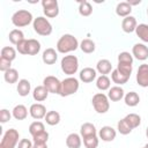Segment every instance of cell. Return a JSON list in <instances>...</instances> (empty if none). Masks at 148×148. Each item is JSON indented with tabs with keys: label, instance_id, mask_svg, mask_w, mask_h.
<instances>
[{
	"label": "cell",
	"instance_id": "22",
	"mask_svg": "<svg viewBox=\"0 0 148 148\" xmlns=\"http://www.w3.org/2000/svg\"><path fill=\"white\" fill-rule=\"evenodd\" d=\"M12 114L16 120H24L28 116V109L23 104H17L14 106Z\"/></svg>",
	"mask_w": 148,
	"mask_h": 148
},
{
	"label": "cell",
	"instance_id": "40",
	"mask_svg": "<svg viewBox=\"0 0 148 148\" xmlns=\"http://www.w3.org/2000/svg\"><path fill=\"white\" fill-rule=\"evenodd\" d=\"M117 130H118V132H119L120 134H123V135H127V134H130V133L132 132V128H131V127L128 126V124L124 120V118L118 121V124H117Z\"/></svg>",
	"mask_w": 148,
	"mask_h": 148
},
{
	"label": "cell",
	"instance_id": "31",
	"mask_svg": "<svg viewBox=\"0 0 148 148\" xmlns=\"http://www.w3.org/2000/svg\"><path fill=\"white\" fill-rule=\"evenodd\" d=\"M0 58H3L6 60L13 61L16 58V50L12 46H5L1 49V53H0Z\"/></svg>",
	"mask_w": 148,
	"mask_h": 148
},
{
	"label": "cell",
	"instance_id": "41",
	"mask_svg": "<svg viewBox=\"0 0 148 148\" xmlns=\"http://www.w3.org/2000/svg\"><path fill=\"white\" fill-rule=\"evenodd\" d=\"M118 62L120 64H130V65H133V56L130 53V52H120L118 54Z\"/></svg>",
	"mask_w": 148,
	"mask_h": 148
},
{
	"label": "cell",
	"instance_id": "5",
	"mask_svg": "<svg viewBox=\"0 0 148 148\" xmlns=\"http://www.w3.org/2000/svg\"><path fill=\"white\" fill-rule=\"evenodd\" d=\"M32 28L35 32L39 36H49L52 34V24L46 17L38 16L32 22Z\"/></svg>",
	"mask_w": 148,
	"mask_h": 148
},
{
	"label": "cell",
	"instance_id": "34",
	"mask_svg": "<svg viewBox=\"0 0 148 148\" xmlns=\"http://www.w3.org/2000/svg\"><path fill=\"white\" fill-rule=\"evenodd\" d=\"M111 80L117 84V86H121V84H125L127 81H128V77L124 76L121 73H119V71L116 68L111 72Z\"/></svg>",
	"mask_w": 148,
	"mask_h": 148
},
{
	"label": "cell",
	"instance_id": "13",
	"mask_svg": "<svg viewBox=\"0 0 148 148\" xmlns=\"http://www.w3.org/2000/svg\"><path fill=\"white\" fill-rule=\"evenodd\" d=\"M116 135H117V132H116V130L113 128V127H111V126H103L101 130H99V132H98V136H99V139H102L103 141H105V142H111V141H113L114 139H116Z\"/></svg>",
	"mask_w": 148,
	"mask_h": 148
},
{
	"label": "cell",
	"instance_id": "48",
	"mask_svg": "<svg viewBox=\"0 0 148 148\" xmlns=\"http://www.w3.org/2000/svg\"><path fill=\"white\" fill-rule=\"evenodd\" d=\"M146 136L148 138V126H147V128H146Z\"/></svg>",
	"mask_w": 148,
	"mask_h": 148
},
{
	"label": "cell",
	"instance_id": "49",
	"mask_svg": "<svg viewBox=\"0 0 148 148\" xmlns=\"http://www.w3.org/2000/svg\"><path fill=\"white\" fill-rule=\"evenodd\" d=\"M142 148H148V143H147V145H145V146H143Z\"/></svg>",
	"mask_w": 148,
	"mask_h": 148
},
{
	"label": "cell",
	"instance_id": "28",
	"mask_svg": "<svg viewBox=\"0 0 148 148\" xmlns=\"http://www.w3.org/2000/svg\"><path fill=\"white\" fill-rule=\"evenodd\" d=\"M135 34L143 43H148V24H146V23L138 24V27L135 29Z\"/></svg>",
	"mask_w": 148,
	"mask_h": 148
},
{
	"label": "cell",
	"instance_id": "23",
	"mask_svg": "<svg viewBox=\"0 0 148 148\" xmlns=\"http://www.w3.org/2000/svg\"><path fill=\"white\" fill-rule=\"evenodd\" d=\"M82 145L81 136L77 133H71L66 138V146L68 148H80Z\"/></svg>",
	"mask_w": 148,
	"mask_h": 148
},
{
	"label": "cell",
	"instance_id": "9",
	"mask_svg": "<svg viewBox=\"0 0 148 148\" xmlns=\"http://www.w3.org/2000/svg\"><path fill=\"white\" fill-rule=\"evenodd\" d=\"M43 12L46 17H56L59 14V5L57 0H43L42 1Z\"/></svg>",
	"mask_w": 148,
	"mask_h": 148
},
{
	"label": "cell",
	"instance_id": "30",
	"mask_svg": "<svg viewBox=\"0 0 148 148\" xmlns=\"http://www.w3.org/2000/svg\"><path fill=\"white\" fill-rule=\"evenodd\" d=\"M3 79H5V81H6L7 83H9V84L16 83V82L20 81V80H18V72H17L15 68H10V69H8L7 72L3 73Z\"/></svg>",
	"mask_w": 148,
	"mask_h": 148
},
{
	"label": "cell",
	"instance_id": "46",
	"mask_svg": "<svg viewBox=\"0 0 148 148\" xmlns=\"http://www.w3.org/2000/svg\"><path fill=\"white\" fill-rule=\"evenodd\" d=\"M32 146L34 143L29 139H21L17 145V148H32Z\"/></svg>",
	"mask_w": 148,
	"mask_h": 148
},
{
	"label": "cell",
	"instance_id": "18",
	"mask_svg": "<svg viewBox=\"0 0 148 148\" xmlns=\"http://www.w3.org/2000/svg\"><path fill=\"white\" fill-rule=\"evenodd\" d=\"M132 13V6L127 1H121L116 7V14L120 17H127Z\"/></svg>",
	"mask_w": 148,
	"mask_h": 148
},
{
	"label": "cell",
	"instance_id": "25",
	"mask_svg": "<svg viewBox=\"0 0 148 148\" xmlns=\"http://www.w3.org/2000/svg\"><path fill=\"white\" fill-rule=\"evenodd\" d=\"M124 120L128 124V126L132 130L139 127L140 124H141V117L139 114H136V113H128L127 116L124 117Z\"/></svg>",
	"mask_w": 148,
	"mask_h": 148
},
{
	"label": "cell",
	"instance_id": "17",
	"mask_svg": "<svg viewBox=\"0 0 148 148\" xmlns=\"http://www.w3.org/2000/svg\"><path fill=\"white\" fill-rule=\"evenodd\" d=\"M124 96H125V91L120 86H114V87H111L109 89L108 97L112 102H118L121 98H124Z\"/></svg>",
	"mask_w": 148,
	"mask_h": 148
},
{
	"label": "cell",
	"instance_id": "37",
	"mask_svg": "<svg viewBox=\"0 0 148 148\" xmlns=\"http://www.w3.org/2000/svg\"><path fill=\"white\" fill-rule=\"evenodd\" d=\"M44 131H45V126H44V124H43L42 121H39V120H36V121L31 123L30 126H29V133H30L32 136L36 135V134H38V133H40V132H44Z\"/></svg>",
	"mask_w": 148,
	"mask_h": 148
},
{
	"label": "cell",
	"instance_id": "24",
	"mask_svg": "<svg viewBox=\"0 0 148 148\" xmlns=\"http://www.w3.org/2000/svg\"><path fill=\"white\" fill-rule=\"evenodd\" d=\"M124 101H125V104L127 106H131V108H134L139 104L140 102V96L138 92L135 91H130L127 94H125L124 96Z\"/></svg>",
	"mask_w": 148,
	"mask_h": 148
},
{
	"label": "cell",
	"instance_id": "14",
	"mask_svg": "<svg viewBox=\"0 0 148 148\" xmlns=\"http://www.w3.org/2000/svg\"><path fill=\"white\" fill-rule=\"evenodd\" d=\"M97 76V71L95 68H91V67H84L83 69L80 71V74H79V77L82 82L84 83H90L92 82Z\"/></svg>",
	"mask_w": 148,
	"mask_h": 148
},
{
	"label": "cell",
	"instance_id": "39",
	"mask_svg": "<svg viewBox=\"0 0 148 148\" xmlns=\"http://www.w3.org/2000/svg\"><path fill=\"white\" fill-rule=\"evenodd\" d=\"M117 69H118L119 73H121L124 76H126V77L130 79V76H131V74H132V71H133V65H130V64H120V62H118V65H117Z\"/></svg>",
	"mask_w": 148,
	"mask_h": 148
},
{
	"label": "cell",
	"instance_id": "47",
	"mask_svg": "<svg viewBox=\"0 0 148 148\" xmlns=\"http://www.w3.org/2000/svg\"><path fill=\"white\" fill-rule=\"evenodd\" d=\"M32 148H47V143H34Z\"/></svg>",
	"mask_w": 148,
	"mask_h": 148
},
{
	"label": "cell",
	"instance_id": "50",
	"mask_svg": "<svg viewBox=\"0 0 148 148\" xmlns=\"http://www.w3.org/2000/svg\"><path fill=\"white\" fill-rule=\"evenodd\" d=\"M147 15H148V7H147Z\"/></svg>",
	"mask_w": 148,
	"mask_h": 148
},
{
	"label": "cell",
	"instance_id": "3",
	"mask_svg": "<svg viewBox=\"0 0 148 148\" xmlns=\"http://www.w3.org/2000/svg\"><path fill=\"white\" fill-rule=\"evenodd\" d=\"M60 66H61V71L66 75L72 76L79 69V59L75 56H72V54L64 56L61 61H60Z\"/></svg>",
	"mask_w": 148,
	"mask_h": 148
},
{
	"label": "cell",
	"instance_id": "33",
	"mask_svg": "<svg viewBox=\"0 0 148 148\" xmlns=\"http://www.w3.org/2000/svg\"><path fill=\"white\" fill-rule=\"evenodd\" d=\"M80 49L84 53H92L96 49V45H95L94 40H91L89 38H86L80 43Z\"/></svg>",
	"mask_w": 148,
	"mask_h": 148
},
{
	"label": "cell",
	"instance_id": "8",
	"mask_svg": "<svg viewBox=\"0 0 148 148\" xmlns=\"http://www.w3.org/2000/svg\"><path fill=\"white\" fill-rule=\"evenodd\" d=\"M43 86L49 90V92L60 95L61 81H60L58 77H56V76H53V75H47V76L44 77V80H43Z\"/></svg>",
	"mask_w": 148,
	"mask_h": 148
},
{
	"label": "cell",
	"instance_id": "35",
	"mask_svg": "<svg viewBox=\"0 0 148 148\" xmlns=\"http://www.w3.org/2000/svg\"><path fill=\"white\" fill-rule=\"evenodd\" d=\"M79 13L82 16H90L92 13V6L88 1H80L79 2Z\"/></svg>",
	"mask_w": 148,
	"mask_h": 148
},
{
	"label": "cell",
	"instance_id": "10",
	"mask_svg": "<svg viewBox=\"0 0 148 148\" xmlns=\"http://www.w3.org/2000/svg\"><path fill=\"white\" fill-rule=\"evenodd\" d=\"M132 56L140 61H145L148 58V46L143 43L134 44L132 47Z\"/></svg>",
	"mask_w": 148,
	"mask_h": 148
},
{
	"label": "cell",
	"instance_id": "20",
	"mask_svg": "<svg viewBox=\"0 0 148 148\" xmlns=\"http://www.w3.org/2000/svg\"><path fill=\"white\" fill-rule=\"evenodd\" d=\"M49 90L42 84V86H37L35 89H34V91H32V97H34V99L36 101V102H43V101H45L46 98H47V96H49Z\"/></svg>",
	"mask_w": 148,
	"mask_h": 148
},
{
	"label": "cell",
	"instance_id": "44",
	"mask_svg": "<svg viewBox=\"0 0 148 148\" xmlns=\"http://www.w3.org/2000/svg\"><path fill=\"white\" fill-rule=\"evenodd\" d=\"M12 116H13V114H12V113L9 112V110H7V109H1V110H0V121H1L2 124L9 121L10 118H12Z\"/></svg>",
	"mask_w": 148,
	"mask_h": 148
},
{
	"label": "cell",
	"instance_id": "36",
	"mask_svg": "<svg viewBox=\"0 0 148 148\" xmlns=\"http://www.w3.org/2000/svg\"><path fill=\"white\" fill-rule=\"evenodd\" d=\"M40 51V43L37 39H28V54L35 56Z\"/></svg>",
	"mask_w": 148,
	"mask_h": 148
},
{
	"label": "cell",
	"instance_id": "29",
	"mask_svg": "<svg viewBox=\"0 0 148 148\" xmlns=\"http://www.w3.org/2000/svg\"><path fill=\"white\" fill-rule=\"evenodd\" d=\"M96 87L104 91V90H109L111 88V81L108 77V75H101L96 79Z\"/></svg>",
	"mask_w": 148,
	"mask_h": 148
},
{
	"label": "cell",
	"instance_id": "16",
	"mask_svg": "<svg viewBox=\"0 0 148 148\" xmlns=\"http://www.w3.org/2000/svg\"><path fill=\"white\" fill-rule=\"evenodd\" d=\"M57 59H58V53H57V51L54 49L47 47L46 50H44V52L42 54V60H43L44 64L53 65V64H56Z\"/></svg>",
	"mask_w": 148,
	"mask_h": 148
},
{
	"label": "cell",
	"instance_id": "19",
	"mask_svg": "<svg viewBox=\"0 0 148 148\" xmlns=\"http://www.w3.org/2000/svg\"><path fill=\"white\" fill-rule=\"evenodd\" d=\"M96 71L101 75H106V74L111 73V71H112L111 61L108 60V59H101V60H98L97 64H96Z\"/></svg>",
	"mask_w": 148,
	"mask_h": 148
},
{
	"label": "cell",
	"instance_id": "6",
	"mask_svg": "<svg viewBox=\"0 0 148 148\" xmlns=\"http://www.w3.org/2000/svg\"><path fill=\"white\" fill-rule=\"evenodd\" d=\"M80 83L79 80L73 77V76H68L66 79H64L61 81V90H60V96L61 97H67L71 96L73 94H75L79 90Z\"/></svg>",
	"mask_w": 148,
	"mask_h": 148
},
{
	"label": "cell",
	"instance_id": "12",
	"mask_svg": "<svg viewBox=\"0 0 148 148\" xmlns=\"http://www.w3.org/2000/svg\"><path fill=\"white\" fill-rule=\"evenodd\" d=\"M29 113H30V116H31L34 119L39 120V119L45 118V116H46L47 112H46L45 105H43L42 103H35V104H32V105L30 106Z\"/></svg>",
	"mask_w": 148,
	"mask_h": 148
},
{
	"label": "cell",
	"instance_id": "1",
	"mask_svg": "<svg viewBox=\"0 0 148 148\" xmlns=\"http://www.w3.org/2000/svg\"><path fill=\"white\" fill-rule=\"evenodd\" d=\"M79 46H80V44H79V42H77V38L74 37V36L71 35V34H65V35H62V36L58 39L57 45H56L57 51H58L59 53H64V54L75 51Z\"/></svg>",
	"mask_w": 148,
	"mask_h": 148
},
{
	"label": "cell",
	"instance_id": "15",
	"mask_svg": "<svg viewBox=\"0 0 148 148\" xmlns=\"http://www.w3.org/2000/svg\"><path fill=\"white\" fill-rule=\"evenodd\" d=\"M138 27V23H136V18L134 16H127L125 18H123V22H121V29L124 30V32L126 34H131L133 31H135Z\"/></svg>",
	"mask_w": 148,
	"mask_h": 148
},
{
	"label": "cell",
	"instance_id": "11",
	"mask_svg": "<svg viewBox=\"0 0 148 148\" xmlns=\"http://www.w3.org/2000/svg\"><path fill=\"white\" fill-rule=\"evenodd\" d=\"M136 83L142 88L148 87V64H142L139 66L136 72Z\"/></svg>",
	"mask_w": 148,
	"mask_h": 148
},
{
	"label": "cell",
	"instance_id": "42",
	"mask_svg": "<svg viewBox=\"0 0 148 148\" xmlns=\"http://www.w3.org/2000/svg\"><path fill=\"white\" fill-rule=\"evenodd\" d=\"M47 140H49V133L46 131L40 132L32 136L34 143H47Z\"/></svg>",
	"mask_w": 148,
	"mask_h": 148
},
{
	"label": "cell",
	"instance_id": "21",
	"mask_svg": "<svg viewBox=\"0 0 148 148\" xmlns=\"http://www.w3.org/2000/svg\"><path fill=\"white\" fill-rule=\"evenodd\" d=\"M16 90H17V92H18L20 96L25 97V96H28V95L30 94L31 84H30V82H29L27 79H21V80L17 82Z\"/></svg>",
	"mask_w": 148,
	"mask_h": 148
},
{
	"label": "cell",
	"instance_id": "26",
	"mask_svg": "<svg viewBox=\"0 0 148 148\" xmlns=\"http://www.w3.org/2000/svg\"><path fill=\"white\" fill-rule=\"evenodd\" d=\"M8 39H9V42H10L12 44L17 45L20 42H22V40L25 39V38H24V34H23L20 29H13V30L9 32V35H8Z\"/></svg>",
	"mask_w": 148,
	"mask_h": 148
},
{
	"label": "cell",
	"instance_id": "45",
	"mask_svg": "<svg viewBox=\"0 0 148 148\" xmlns=\"http://www.w3.org/2000/svg\"><path fill=\"white\" fill-rule=\"evenodd\" d=\"M12 61H9V60H6V59H3V58H0V71L1 72H7L8 69H10L12 67Z\"/></svg>",
	"mask_w": 148,
	"mask_h": 148
},
{
	"label": "cell",
	"instance_id": "38",
	"mask_svg": "<svg viewBox=\"0 0 148 148\" xmlns=\"http://www.w3.org/2000/svg\"><path fill=\"white\" fill-rule=\"evenodd\" d=\"M98 138L96 135H89L83 138V145L86 148H97L98 147Z\"/></svg>",
	"mask_w": 148,
	"mask_h": 148
},
{
	"label": "cell",
	"instance_id": "2",
	"mask_svg": "<svg viewBox=\"0 0 148 148\" xmlns=\"http://www.w3.org/2000/svg\"><path fill=\"white\" fill-rule=\"evenodd\" d=\"M32 14L27 9H18L16 10L12 16V23L16 28H23L29 25L31 22H34Z\"/></svg>",
	"mask_w": 148,
	"mask_h": 148
},
{
	"label": "cell",
	"instance_id": "32",
	"mask_svg": "<svg viewBox=\"0 0 148 148\" xmlns=\"http://www.w3.org/2000/svg\"><path fill=\"white\" fill-rule=\"evenodd\" d=\"M45 121L47 125L50 126H54L58 125L60 123V114L57 111H49L45 116Z\"/></svg>",
	"mask_w": 148,
	"mask_h": 148
},
{
	"label": "cell",
	"instance_id": "7",
	"mask_svg": "<svg viewBox=\"0 0 148 148\" xmlns=\"http://www.w3.org/2000/svg\"><path fill=\"white\" fill-rule=\"evenodd\" d=\"M18 139L20 134L15 128H9L5 132L1 142H0V148H15L16 145H18Z\"/></svg>",
	"mask_w": 148,
	"mask_h": 148
},
{
	"label": "cell",
	"instance_id": "43",
	"mask_svg": "<svg viewBox=\"0 0 148 148\" xmlns=\"http://www.w3.org/2000/svg\"><path fill=\"white\" fill-rule=\"evenodd\" d=\"M16 51L20 54H28V39H23L16 45Z\"/></svg>",
	"mask_w": 148,
	"mask_h": 148
},
{
	"label": "cell",
	"instance_id": "4",
	"mask_svg": "<svg viewBox=\"0 0 148 148\" xmlns=\"http://www.w3.org/2000/svg\"><path fill=\"white\" fill-rule=\"evenodd\" d=\"M109 97L108 95L103 94V92H97L92 96L91 98V104L95 109V111L97 113H106L110 109V102H109Z\"/></svg>",
	"mask_w": 148,
	"mask_h": 148
},
{
	"label": "cell",
	"instance_id": "27",
	"mask_svg": "<svg viewBox=\"0 0 148 148\" xmlns=\"http://www.w3.org/2000/svg\"><path fill=\"white\" fill-rule=\"evenodd\" d=\"M80 134L82 138L89 136V135H96V127L91 123H84L81 125L80 128Z\"/></svg>",
	"mask_w": 148,
	"mask_h": 148
}]
</instances>
